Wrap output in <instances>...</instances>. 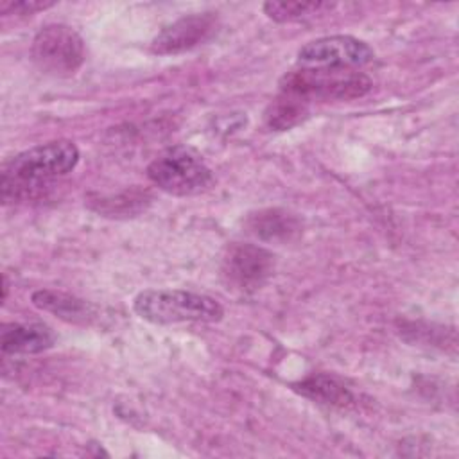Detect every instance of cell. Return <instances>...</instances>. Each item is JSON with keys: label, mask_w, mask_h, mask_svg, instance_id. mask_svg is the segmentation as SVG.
Instances as JSON below:
<instances>
[{"label": "cell", "mask_w": 459, "mask_h": 459, "mask_svg": "<svg viewBox=\"0 0 459 459\" xmlns=\"http://www.w3.org/2000/svg\"><path fill=\"white\" fill-rule=\"evenodd\" d=\"M149 179L170 195H197L213 186V174L203 156L188 145L161 151L147 167Z\"/></svg>", "instance_id": "4"}, {"label": "cell", "mask_w": 459, "mask_h": 459, "mask_svg": "<svg viewBox=\"0 0 459 459\" xmlns=\"http://www.w3.org/2000/svg\"><path fill=\"white\" fill-rule=\"evenodd\" d=\"M274 271V255L262 246L233 242L226 247L221 273L228 289L238 292L258 290Z\"/></svg>", "instance_id": "6"}, {"label": "cell", "mask_w": 459, "mask_h": 459, "mask_svg": "<svg viewBox=\"0 0 459 459\" xmlns=\"http://www.w3.org/2000/svg\"><path fill=\"white\" fill-rule=\"evenodd\" d=\"M373 48L353 36H325L298 50V63L307 68H357L371 63Z\"/></svg>", "instance_id": "7"}, {"label": "cell", "mask_w": 459, "mask_h": 459, "mask_svg": "<svg viewBox=\"0 0 459 459\" xmlns=\"http://www.w3.org/2000/svg\"><path fill=\"white\" fill-rule=\"evenodd\" d=\"M373 88L368 75L353 68H299L283 75L281 91L307 100H351L364 97Z\"/></svg>", "instance_id": "3"}, {"label": "cell", "mask_w": 459, "mask_h": 459, "mask_svg": "<svg viewBox=\"0 0 459 459\" xmlns=\"http://www.w3.org/2000/svg\"><path fill=\"white\" fill-rule=\"evenodd\" d=\"M30 299L39 310L50 312L68 323H88L95 316L93 307L88 301L61 290L39 289L32 292Z\"/></svg>", "instance_id": "11"}, {"label": "cell", "mask_w": 459, "mask_h": 459, "mask_svg": "<svg viewBox=\"0 0 459 459\" xmlns=\"http://www.w3.org/2000/svg\"><path fill=\"white\" fill-rule=\"evenodd\" d=\"M335 7L333 2H301V0H283V2H276V0H269L262 5L264 13L267 14V18L278 22V23H287V22H298V20H305L316 14H325L326 11H332Z\"/></svg>", "instance_id": "14"}, {"label": "cell", "mask_w": 459, "mask_h": 459, "mask_svg": "<svg viewBox=\"0 0 459 459\" xmlns=\"http://www.w3.org/2000/svg\"><path fill=\"white\" fill-rule=\"evenodd\" d=\"M249 231L267 242H289L301 233V221L280 208L260 210L247 219Z\"/></svg>", "instance_id": "10"}, {"label": "cell", "mask_w": 459, "mask_h": 459, "mask_svg": "<svg viewBox=\"0 0 459 459\" xmlns=\"http://www.w3.org/2000/svg\"><path fill=\"white\" fill-rule=\"evenodd\" d=\"M294 389L314 402L332 405V407H346L353 402L351 391L344 384H341L335 377L326 373L310 375L305 380L294 384Z\"/></svg>", "instance_id": "12"}, {"label": "cell", "mask_w": 459, "mask_h": 459, "mask_svg": "<svg viewBox=\"0 0 459 459\" xmlns=\"http://www.w3.org/2000/svg\"><path fill=\"white\" fill-rule=\"evenodd\" d=\"M54 2H36V0H22V2H2L0 4V13L4 16L14 14V16H27V14H34L38 11H45L48 7H52Z\"/></svg>", "instance_id": "15"}, {"label": "cell", "mask_w": 459, "mask_h": 459, "mask_svg": "<svg viewBox=\"0 0 459 459\" xmlns=\"http://www.w3.org/2000/svg\"><path fill=\"white\" fill-rule=\"evenodd\" d=\"M77 161L79 149L70 140L39 143L16 154L2 169V201L14 203L34 197L45 185L72 172Z\"/></svg>", "instance_id": "1"}, {"label": "cell", "mask_w": 459, "mask_h": 459, "mask_svg": "<svg viewBox=\"0 0 459 459\" xmlns=\"http://www.w3.org/2000/svg\"><path fill=\"white\" fill-rule=\"evenodd\" d=\"M133 308L142 319L154 325L215 323L224 314L217 299L181 289L142 290L134 298Z\"/></svg>", "instance_id": "2"}, {"label": "cell", "mask_w": 459, "mask_h": 459, "mask_svg": "<svg viewBox=\"0 0 459 459\" xmlns=\"http://www.w3.org/2000/svg\"><path fill=\"white\" fill-rule=\"evenodd\" d=\"M307 115H308L307 100H303L294 93L280 90V95L269 104L265 111V124L271 129L283 131L299 124Z\"/></svg>", "instance_id": "13"}, {"label": "cell", "mask_w": 459, "mask_h": 459, "mask_svg": "<svg viewBox=\"0 0 459 459\" xmlns=\"http://www.w3.org/2000/svg\"><path fill=\"white\" fill-rule=\"evenodd\" d=\"M32 63L47 75L70 77L84 63V41L65 23L41 27L30 47Z\"/></svg>", "instance_id": "5"}, {"label": "cell", "mask_w": 459, "mask_h": 459, "mask_svg": "<svg viewBox=\"0 0 459 459\" xmlns=\"http://www.w3.org/2000/svg\"><path fill=\"white\" fill-rule=\"evenodd\" d=\"M219 29L215 13L185 14L160 30L151 41V52L158 56H170L192 50L206 43Z\"/></svg>", "instance_id": "8"}, {"label": "cell", "mask_w": 459, "mask_h": 459, "mask_svg": "<svg viewBox=\"0 0 459 459\" xmlns=\"http://www.w3.org/2000/svg\"><path fill=\"white\" fill-rule=\"evenodd\" d=\"M54 333L41 323H7L0 332V344L4 353L32 355L52 348Z\"/></svg>", "instance_id": "9"}]
</instances>
